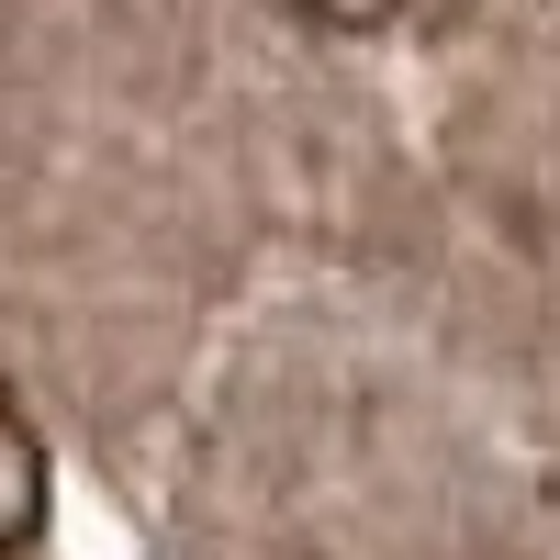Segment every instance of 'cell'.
I'll return each instance as SVG.
<instances>
[{
  "label": "cell",
  "mask_w": 560,
  "mask_h": 560,
  "mask_svg": "<svg viewBox=\"0 0 560 560\" xmlns=\"http://www.w3.org/2000/svg\"><path fill=\"white\" fill-rule=\"evenodd\" d=\"M45 538V438L23 427V404L0 393V560Z\"/></svg>",
  "instance_id": "obj_1"
},
{
  "label": "cell",
  "mask_w": 560,
  "mask_h": 560,
  "mask_svg": "<svg viewBox=\"0 0 560 560\" xmlns=\"http://www.w3.org/2000/svg\"><path fill=\"white\" fill-rule=\"evenodd\" d=\"M314 23H337V34H382L393 23V0H303Z\"/></svg>",
  "instance_id": "obj_2"
}]
</instances>
